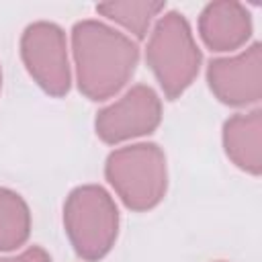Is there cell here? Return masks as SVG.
Masks as SVG:
<instances>
[{
	"instance_id": "6da1fadb",
	"label": "cell",
	"mask_w": 262,
	"mask_h": 262,
	"mask_svg": "<svg viewBox=\"0 0 262 262\" xmlns=\"http://www.w3.org/2000/svg\"><path fill=\"white\" fill-rule=\"evenodd\" d=\"M72 53L78 90L94 102L123 90L139 61V47L131 37L94 18L74 25Z\"/></svg>"
},
{
	"instance_id": "7a4b0ae2",
	"label": "cell",
	"mask_w": 262,
	"mask_h": 262,
	"mask_svg": "<svg viewBox=\"0 0 262 262\" xmlns=\"http://www.w3.org/2000/svg\"><path fill=\"white\" fill-rule=\"evenodd\" d=\"M104 178L127 209L145 213L158 207L166 196V154L151 141L117 147L104 162Z\"/></svg>"
},
{
	"instance_id": "3957f363",
	"label": "cell",
	"mask_w": 262,
	"mask_h": 262,
	"mask_svg": "<svg viewBox=\"0 0 262 262\" xmlns=\"http://www.w3.org/2000/svg\"><path fill=\"white\" fill-rule=\"evenodd\" d=\"M145 61L168 100L178 98L196 80L203 53L182 12L170 10L156 20L145 47Z\"/></svg>"
},
{
	"instance_id": "277c9868",
	"label": "cell",
	"mask_w": 262,
	"mask_h": 262,
	"mask_svg": "<svg viewBox=\"0 0 262 262\" xmlns=\"http://www.w3.org/2000/svg\"><path fill=\"white\" fill-rule=\"evenodd\" d=\"M63 229L82 260H102L119 235V209L115 199L100 184L76 186L63 203Z\"/></svg>"
},
{
	"instance_id": "5b68a950",
	"label": "cell",
	"mask_w": 262,
	"mask_h": 262,
	"mask_svg": "<svg viewBox=\"0 0 262 262\" xmlns=\"http://www.w3.org/2000/svg\"><path fill=\"white\" fill-rule=\"evenodd\" d=\"M20 57L29 76L49 96H66L72 86L68 39L59 25L31 23L20 35Z\"/></svg>"
},
{
	"instance_id": "8992f818",
	"label": "cell",
	"mask_w": 262,
	"mask_h": 262,
	"mask_svg": "<svg viewBox=\"0 0 262 262\" xmlns=\"http://www.w3.org/2000/svg\"><path fill=\"white\" fill-rule=\"evenodd\" d=\"M162 123V98L147 84L131 86L119 100L100 108L94 131L100 141L117 145L154 133Z\"/></svg>"
},
{
	"instance_id": "52a82bcc",
	"label": "cell",
	"mask_w": 262,
	"mask_h": 262,
	"mask_svg": "<svg viewBox=\"0 0 262 262\" xmlns=\"http://www.w3.org/2000/svg\"><path fill=\"white\" fill-rule=\"evenodd\" d=\"M207 84L227 106H250L262 98V45L254 41L242 53L215 57L207 66Z\"/></svg>"
},
{
	"instance_id": "ba28073f",
	"label": "cell",
	"mask_w": 262,
	"mask_h": 262,
	"mask_svg": "<svg viewBox=\"0 0 262 262\" xmlns=\"http://www.w3.org/2000/svg\"><path fill=\"white\" fill-rule=\"evenodd\" d=\"M199 35L211 51L231 53L250 41L252 14L235 0L209 2L199 14Z\"/></svg>"
},
{
	"instance_id": "9c48e42d",
	"label": "cell",
	"mask_w": 262,
	"mask_h": 262,
	"mask_svg": "<svg viewBox=\"0 0 262 262\" xmlns=\"http://www.w3.org/2000/svg\"><path fill=\"white\" fill-rule=\"evenodd\" d=\"M225 156L244 172L260 176L262 172V111L231 115L223 123Z\"/></svg>"
},
{
	"instance_id": "30bf717a",
	"label": "cell",
	"mask_w": 262,
	"mask_h": 262,
	"mask_svg": "<svg viewBox=\"0 0 262 262\" xmlns=\"http://www.w3.org/2000/svg\"><path fill=\"white\" fill-rule=\"evenodd\" d=\"M31 209L27 201L0 186V252L18 250L29 242L31 235Z\"/></svg>"
},
{
	"instance_id": "8fae6325",
	"label": "cell",
	"mask_w": 262,
	"mask_h": 262,
	"mask_svg": "<svg viewBox=\"0 0 262 262\" xmlns=\"http://www.w3.org/2000/svg\"><path fill=\"white\" fill-rule=\"evenodd\" d=\"M166 8L162 0H127V2H102L96 4V12L123 29L135 39H143L149 31L151 20Z\"/></svg>"
},
{
	"instance_id": "7c38bea8",
	"label": "cell",
	"mask_w": 262,
	"mask_h": 262,
	"mask_svg": "<svg viewBox=\"0 0 262 262\" xmlns=\"http://www.w3.org/2000/svg\"><path fill=\"white\" fill-rule=\"evenodd\" d=\"M0 262H51V256L45 248L41 246H31L25 252H20L18 256H6L0 258Z\"/></svg>"
},
{
	"instance_id": "4fadbf2b",
	"label": "cell",
	"mask_w": 262,
	"mask_h": 262,
	"mask_svg": "<svg viewBox=\"0 0 262 262\" xmlns=\"http://www.w3.org/2000/svg\"><path fill=\"white\" fill-rule=\"evenodd\" d=\"M0 90H2V68H0Z\"/></svg>"
},
{
	"instance_id": "5bb4252c",
	"label": "cell",
	"mask_w": 262,
	"mask_h": 262,
	"mask_svg": "<svg viewBox=\"0 0 262 262\" xmlns=\"http://www.w3.org/2000/svg\"><path fill=\"white\" fill-rule=\"evenodd\" d=\"M219 262H223V260H219Z\"/></svg>"
}]
</instances>
